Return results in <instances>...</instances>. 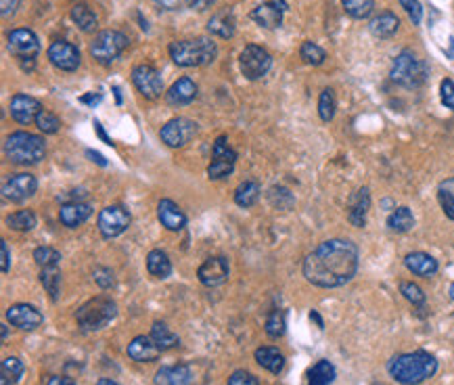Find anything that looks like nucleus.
<instances>
[{"mask_svg": "<svg viewBox=\"0 0 454 385\" xmlns=\"http://www.w3.org/2000/svg\"><path fill=\"white\" fill-rule=\"evenodd\" d=\"M392 80L404 86V88H419L425 78H427V67L425 63L410 51H402L400 55L394 59L392 65Z\"/></svg>", "mask_w": 454, "mask_h": 385, "instance_id": "6", "label": "nucleus"}, {"mask_svg": "<svg viewBox=\"0 0 454 385\" xmlns=\"http://www.w3.org/2000/svg\"><path fill=\"white\" fill-rule=\"evenodd\" d=\"M6 321L17 329L34 331L44 323V316L30 304H15L6 310Z\"/></svg>", "mask_w": 454, "mask_h": 385, "instance_id": "16", "label": "nucleus"}, {"mask_svg": "<svg viewBox=\"0 0 454 385\" xmlns=\"http://www.w3.org/2000/svg\"><path fill=\"white\" fill-rule=\"evenodd\" d=\"M90 212L92 208L88 203H82V201H67L61 206L59 210V218H61V224L67 226V228H78L80 224L90 218Z\"/></svg>", "mask_w": 454, "mask_h": 385, "instance_id": "21", "label": "nucleus"}, {"mask_svg": "<svg viewBox=\"0 0 454 385\" xmlns=\"http://www.w3.org/2000/svg\"><path fill=\"white\" fill-rule=\"evenodd\" d=\"M333 381H335V367L329 360H318L308 373V385H333Z\"/></svg>", "mask_w": 454, "mask_h": 385, "instance_id": "32", "label": "nucleus"}, {"mask_svg": "<svg viewBox=\"0 0 454 385\" xmlns=\"http://www.w3.org/2000/svg\"><path fill=\"white\" fill-rule=\"evenodd\" d=\"M38 189V180L36 176L28 174V172H21V174H11L4 184H2V197L6 201H13V203H19V201H25L30 199Z\"/></svg>", "mask_w": 454, "mask_h": 385, "instance_id": "11", "label": "nucleus"}, {"mask_svg": "<svg viewBox=\"0 0 454 385\" xmlns=\"http://www.w3.org/2000/svg\"><path fill=\"white\" fill-rule=\"evenodd\" d=\"M95 130H97V132H99V136H101V138H103V141H105V143H107V145H112V147H114V141H112V138H109V136H107V132H105V130H103V126H101V124H99V122H97V119H95Z\"/></svg>", "mask_w": 454, "mask_h": 385, "instance_id": "57", "label": "nucleus"}, {"mask_svg": "<svg viewBox=\"0 0 454 385\" xmlns=\"http://www.w3.org/2000/svg\"><path fill=\"white\" fill-rule=\"evenodd\" d=\"M86 155H88V158H90V162H95V164L103 165V167L107 165V162H105V158H103L101 153H97V151H92V149H88V151H86Z\"/></svg>", "mask_w": 454, "mask_h": 385, "instance_id": "54", "label": "nucleus"}, {"mask_svg": "<svg viewBox=\"0 0 454 385\" xmlns=\"http://www.w3.org/2000/svg\"><path fill=\"white\" fill-rule=\"evenodd\" d=\"M153 2H157L162 8H170V11H174V8H178V6H180V0H153Z\"/></svg>", "mask_w": 454, "mask_h": 385, "instance_id": "55", "label": "nucleus"}, {"mask_svg": "<svg viewBox=\"0 0 454 385\" xmlns=\"http://www.w3.org/2000/svg\"><path fill=\"white\" fill-rule=\"evenodd\" d=\"M228 385H260V381H258V377H253L247 371H234L228 377Z\"/></svg>", "mask_w": 454, "mask_h": 385, "instance_id": "49", "label": "nucleus"}, {"mask_svg": "<svg viewBox=\"0 0 454 385\" xmlns=\"http://www.w3.org/2000/svg\"><path fill=\"white\" fill-rule=\"evenodd\" d=\"M130 226V214L121 206H109L99 214V230L105 239H114Z\"/></svg>", "mask_w": 454, "mask_h": 385, "instance_id": "14", "label": "nucleus"}, {"mask_svg": "<svg viewBox=\"0 0 454 385\" xmlns=\"http://www.w3.org/2000/svg\"><path fill=\"white\" fill-rule=\"evenodd\" d=\"M47 385H76V384H73L69 377H57V375H55V377H51V379L47 381Z\"/></svg>", "mask_w": 454, "mask_h": 385, "instance_id": "56", "label": "nucleus"}, {"mask_svg": "<svg viewBox=\"0 0 454 385\" xmlns=\"http://www.w3.org/2000/svg\"><path fill=\"white\" fill-rule=\"evenodd\" d=\"M335 109H337V101H335V93L331 88H325L321 93L318 99V113L323 122H331L335 117Z\"/></svg>", "mask_w": 454, "mask_h": 385, "instance_id": "40", "label": "nucleus"}, {"mask_svg": "<svg viewBox=\"0 0 454 385\" xmlns=\"http://www.w3.org/2000/svg\"><path fill=\"white\" fill-rule=\"evenodd\" d=\"M117 314V306L109 297H92L76 312V321L82 331H99L107 327Z\"/></svg>", "mask_w": 454, "mask_h": 385, "instance_id": "5", "label": "nucleus"}, {"mask_svg": "<svg viewBox=\"0 0 454 385\" xmlns=\"http://www.w3.org/2000/svg\"><path fill=\"white\" fill-rule=\"evenodd\" d=\"M400 28V19H398L394 13L390 11H383L379 13L377 17L371 19L369 23V30L377 36V38H392Z\"/></svg>", "mask_w": 454, "mask_h": 385, "instance_id": "28", "label": "nucleus"}, {"mask_svg": "<svg viewBox=\"0 0 454 385\" xmlns=\"http://www.w3.org/2000/svg\"><path fill=\"white\" fill-rule=\"evenodd\" d=\"M404 266L417 276H423V278H429L438 273V260L431 258L429 254L425 251H412L404 258Z\"/></svg>", "mask_w": 454, "mask_h": 385, "instance_id": "22", "label": "nucleus"}, {"mask_svg": "<svg viewBox=\"0 0 454 385\" xmlns=\"http://www.w3.org/2000/svg\"><path fill=\"white\" fill-rule=\"evenodd\" d=\"M400 293H402L412 306H423V304H425V293H423V289H421L417 283H408V280L400 283Z\"/></svg>", "mask_w": 454, "mask_h": 385, "instance_id": "45", "label": "nucleus"}, {"mask_svg": "<svg viewBox=\"0 0 454 385\" xmlns=\"http://www.w3.org/2000/svg\"><path fill=\"white\" fill-rule=\"evenodd\" d=\"M260 193H262V189H260L258 182L245 180V182H241V184L237 186V191H234V203L241 206V208H251V206L260 199Z\"/></svg>", "mask_w": 454, "mask_h": 385, "instance_id": "31", "label": "nucleus"}, {"mask_svg": "<svg viewBox=\"0 0 454 385\" xmlns=\"http://www.w3.org/2000/svg\"><path fill=\"white\" fill-rule=\"evenodd\" d=\"M208 30H210V34H214L218 38H232L234 30H237L234 13L230 8H222V11L214 13L212 19L208 21Z\"/></svg>", "mask_w": 454, "mask_h": 385, "instance_id": "24", "label": "nucleus"}, {"mask_svg": "<svg viewBox=\"0 0 454 385\" xmlns=\"http://www.w3.org/2000/svg\"><path fill=\"white\" fill-rule=\"evenodd\" d=\"M285 327H287V321H285L283 310H275V312L268 314V319H266V333H268V337L279 339L281 335H285Z\"/></svg>", "mask_w": 454, "mask_h": 385, "instance_id": "44", "label": "nucleus"}, {"mask_svg": "<svg viewBox=\"0 0 454 385\" xmlns=\"http://www.w3.org/2000/svg\"><path fill=\"white\" fill-rule=\"evenodd\" d=\"M239 63H241V71L247 80H260L262 76L268 73V69L273 65V57L266 49H262L258 45H247L239 57Z\"/></svg>", "mask_w": 454, "mask_h": 385, "instance_id": "8", "label": "nucleus"}, {"mask_svg": "<svg viewBox=\"0 0 454 385\" xmlns=\"http://www.w3.org/2000/svg\"><path fill=\"white\" fill-rule=\"evenodd\" d=\"M191 369L186 365L162 367L155 375V385H191Z\"/></svg>", "mask_w": 454, "mask_h": 385, "instance_id": "27", "label": "nucleus"}, {"mask_svg": "<svg viewBox=\"0 0 454 385\" xmlns=\"http://www.w3.org/2000/svg\"><path fill=\"white\" fill-rule=\"evenodd\" d=\"M34 260L40 268H51V266H57L61 262V254L49 245H42L34 251Z\"/></svg>", "mask_w": 454, "mask_h": 385, "instance_id": "42", "label": "nucleus"}, {"mask_svg": "<svg viewBox=\"0 0 454 385\" xmlns=\"http://www.w3.org/2000/svg\"><path fill=\"white\" fill-rule=\"evenodd\" d=\"M0 329H2V341H6V337H8V329H6V325H0Z\"/></svg>", "mask_w": 454, "mask_h": 385, "instance_id": "60", "label": "nucleus"}, {"mask_svg": "<svg viewBox=\"0 0 454 385\" xmlns=\"http://www.w3.org/2000/svg\"><path fill=\"white\" fill-rule=\"evenodd\" d=\"M283 11L285 8L279 6V2H264L253 8L251 17L262 28H279L283 21Z\"/></svg>", "mask_w": 454, "mask_h": 385, "instance_id": "26", "label": "nucleus"}, {"mask_svg": "<svg viewBox=\"0 0 454 385\" xmlns=\"http://www.w3.org/2000/svg\"><path fill=\"white\" fill-rule=\"evenodd\" d=\"M36 126L44 134H55V132H59V128H61V122H59L57 115H53L51 111L42 109L40 115H38V119H36Z\"/></svg>", "mask_w": 454, "mask_h": 385, "instance_id": "46", "label": "nucleus"}, {"mask_svg": "<svg viewBox=\"0 0 454 385\" xmlns=\"http://www.w3.org/2000/svg\"><path fill=\"white\" fill-rule=\"evenodd\" d=\"M341 4L354 19H366L375 8V0H341Z\"/></svg>", "mask_w": 454, "mask_h": 385, "instance_id": "38", "label": "nucleus"}, {"mask_svg": "<svg viewBox=\"0 0 454 385\" xmlns=\"http://www.w3.org/2000/svg\"><path fill=\"white\" fill-rule=\"evenodd\" d=\"M157 218L162 222V226H166L168 230H182L186 218L182 214V210L172 201V199H162L157 206Z\"/></svg>", "mask_w": 454, "mask_h": 385, "instance_id": "25", "label": "nucleus"}, {"mask_svg": "<svg viewBox=\"0 0 454 385\" xmlns=\"http://www.w3.org/2000/svg\"><path fill=\"white\" fill-rule=\"evenodd\" d=\"M195 134H197V124L193 119H186V117H174L160 132L162 143H166L172 149L184 147L186 143L193 141Z\"/></svg>", "mask_w": 454, "mask_h": 385, "instance_id": "9", "label": "nucleus"}, {"mask_svg": "<svg viewBox=\"0 0 454 385\" xmlns=\"http://www.w3.org/2000/svg\"><path fill=\"white\" fill-rule=\"evenodd\" d=\"M440 99L444 103V107L454 111V82L450 78H444L440 84Z\"/></svg>", "mask_w": 454, "mask_h": 385, "instance_id": "48", "label": "nucleus"}, {"mask_svg": "<svg viewBox=\"0 0 454 385\" xmlns=\"http://www.w3.org/2000/svg\"><path fill=\"white\" fill-rule=\"evenodd\" d=\"M256 360L262 369L279 375L285 369V356L283 352H279L277 348H258L256 350Z\"/></svg>", "mask_w": 454, "mask_h": 385, "instance_id": "29", "label": "nucleus"}, {"mask_svg": "<svg viewBox=\"0 0 454 385\" xmlns=\"http://www.w3.org/2000/svg\"><path fill=\"white\" fill-rule=\"evenodd\" d=\"M301 271L306 280L316 287H341L358 271V247L347 239H329L306 256Z\"/></svg>", "mask_w": 454, "mask_h": 385, "instance_id": "1", "label": "nucleus"}, {"mask_svg": "<svg viewBox=\"0 0 454 385\" xmlns=\"http://www.w3.org/2000/svg\"><path fill=\"white\" fill-rule=\"evenodd\" d=\"M160 354H162V350L151 337L138 335L128 343V356L136 362H153L160 358Z\"/></svg>", "mask_w": 454, "mask_h": 385, "instance_id": "20", "label": "nucleus"}, {"mask_svg": "<svg viewBox=\"0 0 454 385\" xmlns=\"http://www.w3.org/2000/svg\"><path fill=\"white\" fill-rule=\"evenodd\" d=\"M49 59L61 71H76L80 65V51L65 40H57L49 47Z\"/></svg>", "mask_w": 454, "mask_h": 385, "instance_id": "17", "label": "nucleus"}, {"mask_svg": "<svg viewBox=\"0 0 454 385\" xmlns=\"http://www.w3.org/2000/svg\"><path fill=\"white\" fill-rule=\"evenodd\" d=\"M310 319H314V321H316V323H318V327H321V329H323V319H321V316H318V314H316V312H314V310H312V312H310Z\"/></svg>", "mask_w": 454, "mask_h": 385, "instance_id": "59", "label": "nucleus"}, {"mask_svg": "<svg viewBox=\"0 0 454 385\" xmlns=\"http://www.w3.org/2000/svg\"><path fill=\"white\" fill-rule=\"evenodd\" d=\"M400 4H402L404 11L408 13L410 21H412L414 25H419L421 19H423V6H421V2H419V0H400Z\"/></svg>", "mask_w": 454, "mask_h": 385, "instance_id": "47", "label": "nucleus"}, {"mask_svg": "<svg viewBox=\"0 0 454 385\" xmlns=\"http://www.w3.org/2000/svg\"><path fill=\"white\" fill-rule=\"evenodd\" d=\"M448 293H450V297H453V300H454V283H453V285H450V289H448Z\"/></svg>", "mask_w": 454, "mask_h": 385, "instance_id": "62", "label": "nucleus"}, {"mask_svg": "<svg viewBox=\"0 0 454 385\" xmlns=\"http://www.w3.org/2000/svg\"><path fill=\"white\" fill-rule=\"evenodd\" d=\"M0 375H2L0 385L17 384V381H19V377L23 375V362H21L19 358H15V356L4 358V360H2V365H0Z\"/></svg>", "mask_w": 454, "mask_h": 385, "instance_id": "34", "label": "nucleus"}, {"mask_svg": "<svg viewBox=\"0 0 454 385\" xmlns=\"http://www.w3.org/2000/svg\"><path fill=\"white\" fill-rule=\"evenodd\" d=\"M132 84L145 99H157L164 93V80L153 65H136L132 69Z\"/></svg>", "mask_w": 454, "mask_h": 385, "instance_id": "10", "label": "nucleus"}, {"mask_svg": "<svg viewBox=\"0 0 454 385\" xmlns=\"http://www.w3.org/2000/svg\"><path fill=\"white\" fill-rule=\"evenodd\" d=\"M388 226L394 230V232H408L412 226H414V216L408 208H396L390 218H388Z\"/></svg>", "mask_w": 454, "mask_h": 385, "instance_id": "36", "label": "nucleus"}, {"mask_svg": "<svg viewBox=\"0 0 454 385\" xmlns=\"http://www.w3.org/2000/svg\"><path fill=\"white\" fill-rule=\"evenodd\" d=\"M80 101H82V103H88V105H97V103L101 101V95H84Z\"/></svg>", "mask_w": 454, "mask_h": 385, "instance_id": "58", "label": "nucleus"}, {"mask_svg": "<svg viewBox=\"0 0 454 385\" xmlns=\"http://www.w3.org/2000/svg\"><path fill=\"white\" fill-rule=\"evenodd\" d=\"M126 47H128V38L121 32L105 30V32L97 34L95 40L90 42V55L95 57L101 65H109L124 53Z\"/></svg>", "mask_w": 454, "mask_h": 385, "instance_id": "7", "label": "nucleus"}, {"mask_svg": "<svg viewBox=\"0 0 454 385\" xmlns=\"http://www.w3.org/2000/svg\"><path fill=\"white\" fill-rule=\"evenodd\" d=\"M147 271H149V275L155 276V278H168L172 273V264L168 254L162 251V249L149 251V256H147Z\"/></svg>", "mask_w": 454, "mask_h": 385, "instance_id": "30", "label": "nucleus"}, {"mask_svg": "<svg viewBox=\"0 0 454 385\" xmlns=\"http://www.w3.org/2000/svg\"><path fill=\"white\" fill-rule=\"evenodd\" d=\"M97 385H117L115 381H112V379H99V384Z\"/></svg>", "mask_w": 454, "mask_h": 385, "instance_id": "61", "label": "nucleus"}, {"mask_svg": "<svg viewBox=\"0 0 454 385\" xmlns=\"http://www.w3.org/2000/svg\"><path fill=\"white\" fill-rule=\"evenodd\" d=\"M438 199L446 214V218L454 220V178H446L438 186Z\"/></svg>", "mask_w": 454, "mask_h": 385, "instance_id": "37", "label": "nucleus"}, {"mask_svg": "<svg viewBox=\"0 0 454 385\" xmlns=\"http://www.w3.org/2000/svg\"><path fill=\"white\" fill-rule=\"evenodd\" d=\"M184 2L195 11H205V8H210L214 4V0H184Z\"/></svg>", "mask_w": 454, "mask_h": 385, "instance_id": "53", "label": "nucleus"}, {"mask_svg": "<svg viewBox=\"0 0 454 385\" xmlns=\"http://www.w3.org/2000/svg\"><path fill=\"white\" fill-rule=\"evenodd\" d=\"M4 153L13 164L34 165L44 160L47 145L38 134L32 132H13L4 141Z\"/></svg>", "mask_w": 454, "mask_h": 385, "instance_id": "3", "label": "nucleus"}, {"mask_svg": "<svg viewBox=\"0 0 454 385\" xmlns=\"http://www.w3.org/2000/svg\"><path fill=\"white\" fill-rule=\"evenodd\" d=\"M197 276H199V280H201L205 287H218V285H222L228 278V262L225 258H220V256L208 258V260L199 266Z\"/></svg>", "mask_w": 454, "mask_h": 385, "instance_id": "18", "label": "nucleus"}, {"mask_svg": "<svg viewBox=\"0 0 454 385\" xmlns=\"http://www.w3.org/2000/svg\"><path fill=\"white\" fill-rule=\"evenodd\" d=\"M369 208H371V193H369L366 186H362L347 201V220L352 222V226L362 228L366 224Z\"/></svg>", "mask_w": 454, "mask_h": 385, "instance_id": "19", "label": "nucleus"}, {"mask_svg": "<svg viewBox=\"0 0 454 385\" xmlns=\"http://www.w3.org/2000/svg\"><path fill=\"white\" fill-rule=\"evenodd\" d=\"M40 283H42V285H44V289L49 291L51 300H53V302H57L59 287H61V273H59L57 266L42 268V273H40Z\"/></svg>", "mask_w": 454, "mask_h": 385, "instance_id": "41", "label": "nucleus"}, {"mask_svg": "<svg viewBox=\"0 0 454 385\" xmlns=\"http://www.w3.org/2000/svg\"><path fill=\"white\" fill-rule=\"evenodd\" d=\"M6 224L13 228V230H32L36 226V214L32 210H19L11 216H6Z\"/></svg>", "mask_w": 454, "mask_h": 385, "instance_id": "39", "label": "nucleus"}, {"mask_svg": "<svg viewBox=\"0 0 454 385\" xmlns=\"http://www.w3.org/2000/svg\"><path fill=\"white\" fill-rule=\"evenodd\" d=\"M299 55H301V59H304L308 65H321V63H325V59H327V53H325L318 45H314V42H310V40L301 45Z\"/></svg>", "mask_w": 454, "mask_h": 385, "instance_id": "43", "label": "nucleus"}, {"mask_svg": "<svg viewBox=\"0 0 454 385\" xmlns=\"http://www.w3.org/2000/svg\"><path fill=\"white\" fill-rule=\"evenodd\" d=\"M234 164H237L234 149L228 145L227 136H220L214 143V149H212V164L208 167V176L212 180H220V178H225L232 172Z\"/></svg>", "mask_w": 454, "mask_h": 385, "instance_id": "12", "label": "nucleus"}, {"mask_svg": "<svg viewBox=\"0 0 454 385\" xmlns=\"http://www.w3.org/2000/svg\"><path fill=\"white\" fill-rule=\"evenodd\" d=\"M388 371L392 379L402 385L423 384L425 379L434 377L438 371V360L423 350L398 354L388 362Z\"/></svg>", "mask_w": 454, "mask_h": 385, "instance_id": "2", "label": "nucleus"}, {"mask_svg": "<svg viewBox=\"0 0 454 385\" xmlns=\"http://www.w3.org/2000/svg\"><path fill=\"white\" fill-rule=\"evenodd\" d=\"M151 339L160 345V350H162V352H164V350H172V348H176V345H180L178 335H176V333H172L164 323H153V327H151Z\"/></svg>", "mask_w": 454, "mask_h": 385, "instance_id": "35", "label": "nucleus"}, {"mask_svg": "<svg viewBox=\"0 0 454 385\" xmlns=\"http://www.w3.org/2000/svg\"><path fill=\"white\" fill-rule=\"evenodd\" d=\"M6 45H8V51L11 55L17 57V59H34V57L40 53V42L36 38V34L32 30H25V28H17L13 32H8L6 36Z\"/></svg>", "mask_w": 454, "mask_h": 385, "instance_id": "13", "label": "nucleus"}, {"mask_svg": "<svg viewBox=\"0 0 454 385\" xmlns=\"http://www.w3.org/2000/svg\"><path fill=\"white\" fill-rule=\"evenodd\" d=\"M0 254H2V273L6 275V273L11 271V256H8L6 241H0Z\"/></svg>", "mask_w": 454, "mask_h": 385, "instance_id": "51", "label": "nucleus"}, {"mask_svg": "<svg viewBox=\"0 0 454 385\" xmlns=\"http://www.w3.org/2000/svg\"><path fill=\"white\" fill-rule=\"evenodd\" d=\"M71 19H73L76 25H78L82 32H86V34H92V32L97 30V25H99L97 15H95L86 4H76V6L71 8Z\"/></svg>", "mask_w": 454, "mask_h": 385, "instance_id": "33", "label": "nucleus"}, {"mask_svg": "<svg viewBox=\"0 0 454 385\" xmlns=\"http://www.w3.org/2000/svg\"><path fill=\"white\" fill-rule=\"evenodd\" d=\"M8 111H11V117L21 124V126H30L38 119L40 111H42V105L40 101H36L34 97H28V95H15L11 99V105H8Z\"/></svg>", "mask_w": 454, "mask_h": 385, "instance_id": "15", "label": "nucleus"}, {"mask_svg": "<svg viewBox=\"0 0 454 385\" xmlns=\"http://www.w3.org/2000/svg\"><path fill=\"white\" fill-rule=\"evenodd\" d=\"M19 0H0V8H2V17H8L17 11Z\"/></svg>", "mask_w": 454, "mask_h": 385, "instance_id": "52", "label": "nucleus"}, {"mask_svg": "<svg viewBox=\"0 0 454 385\" xmlns=\"http://www.w3.org/2000/svg\"><path fill=\"white\" fill-rule=\"evenodd\" d=\"M216 45L210 38H191V40H176L170 45L172 61L180 67H199L208 65L216 59Z\"/></svg>", "mask_w": 454, "mask_h": 385, "instance_id": "4", "label": "nucleus"}, {"mask_svg": "<svg viewBox=\"0 0 454 385\" xmlns=\"http://www.w3.org/2000/svg\"><path fill=\"white\" fill-rule=\"evenodd\" d=\"M195 97H197V84L191 78H180L172 84L166 99L170 105L180 107V105H189L191 101H195Z\"/></svg>", "mask_w": 454, "mask_h": 385, "instance_id": "23", "label": "nucleus"}, {"mask_svg": "<svg viewBox=\"0 0 454 385\" xmlns=\"http://www.w3.org/2000/svg\"><path fill=\"white\" fill-rule=\"evenodd\" d=\"M92 276H95L97 285L103 287V289H109V287H114L115 285L114 273H112L109 268H95V275Z\"/></svg>", "mask_w": 454, "mask_h": 385, "instance_id": "50", "label": "nucleus"}]
</instances>
